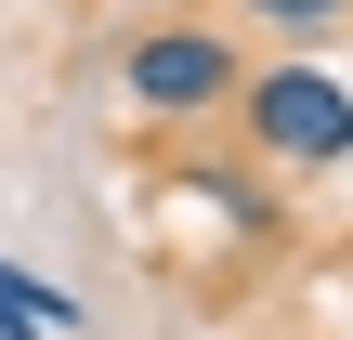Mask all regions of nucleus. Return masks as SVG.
<instances>
[{"label":"nucleus","mask_w":353,"mask_h":340,"mask_svg":"<svg viewBox=\"0 0 353 340\" xmlns=\"http://www.w3.org/2000/svg\"><path fill=\"white\" fill-rule=\"evenodd\" d=\"M353 0H236V26H275V39H314V26H341Z\"/></svg>","instance_id":"obj_3"},{"label":"nucleus","mask_w":353,"mask_h":340,"mask_svg":"<svg viewBox=\"0 0 353 340\" xmlns=\"http://www.w3.org/2000/svg\"><path fill=\"white\" fill-rule=\"evenodd\" d=\"M118 92H131V118L196 131V118H236L249 52H236V26H144V39L118 52Z\"/></svg>","instance_id":"obj_1"},{"label":"nucleus","mask_w":353,"mask_h":340,"mask_svg":"<svg viewBox=\"0 0 353 340\" xmlns=\"http://www.w3.org/2000/svg\"><path fill=\"white\" fill-rule=\"evenodd\" d=\"M236 118H249L262 170H341L353 157V79L341 66H249Z\"/></svg>","instance_id":"obj_2"}]
</instances>
